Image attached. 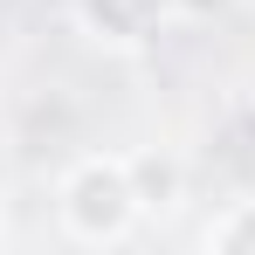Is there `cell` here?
Segmentation results:
<instances>
[{
    "instance_id": "obj_4",
    "label": "cell",
    "mask_w": 255,
    "mask_h": 255,
    "mask_svg": "<svg viewBox=\"0 0 255 255\" xmlns=\"http://www.w3.org/2000/svg\"><path fill=\"white\" fill-rule=\"evenodd\" d=\"M131 179H138V200H145V214H152V207H166L172 193H179V166H172V159H152V152H138V159H131Z\"/></svg>"
},
{
    "instance_id": "obj_3",
    "label": "cell",
    "mask_w": 255,
    "mask_h": 255,
    "mask_svg": "<svg viewBox=\"0 0 255 255\" xmlns=\"http://www.w3.org/2000/svg\"><path fill=\"white\" fill-rule=\"evenodd\" d=\"M207 249H221V255H255V200H235V207L214 221V228H207Z\"/></svg>"
},
{
    "instance_id": "obj_1",
    "label": "cell",
    "mask_w": 255,
    "mask_h": 255,
    "mask_svg": "<svg viewBox=\"0 0 255 255\" xmlns=\"http://www.w3.org/2000/svg\"><path fill=\"white\" fill-rule=\"evenodd\" d=\"M145 221L131 159H83L62 179V228L76 242H125L131 228Z\"/></svg>"
},
{
    "instance_id": "obj_2",
    "label": "cell",
    "mask_w": 255,
    "mask_h": 255,
    "mask_svg": "<svg viewBox=\"0 0 255 255\" xmlns=\"http://www.w3.org/2000/svg\"><path fill=\"white\" fill-rule=\"evenodd\" d=\"M90 28L104 35V42H145V35H159V21L172 14V0H83Z\"/></svg>"
}]
</instances>
